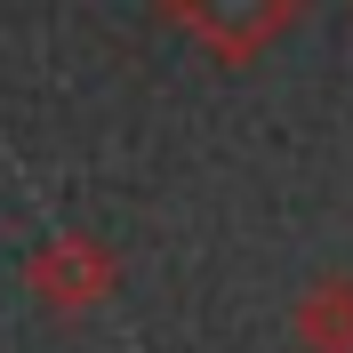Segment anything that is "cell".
I'll list each match as a JSON object with an SVG mask.
<instances>
[{
  "instance_id": "cell-1",
  "label": "cell",
  "mask_w": 353,
  "mask_h": 353,
  "mask_svg": "<svg viewBox=\"0 0 353 353\" xmlns=\"http://www.w3.org/2000/svg\"><path fill=\"white\" fill-rule=\"evenodd\" d=\"M153 8H161V24H176V32L209 57V65L241 72V65H257L265 48H281L289 32L305 24L313 0H153Z\"/></svg>"
},
{
  "instance_id": "cell-2",
  "label": "cell",
  "mask_w": 353,
  "mask_h": 353,
  "mask_svg": "<svg viewBox=\"0 0 353 353\" xmlns=\"http://www.w3.org/2000/svg\"><path fill=\"white\" fill-rule=\"evenodd\" d=\"M24 289L57 321H88V313H105L121 297V257L97 233H57V241H41L24 257Z\"/></svg>"
},
{
  "instance_id": "cell-3",
  "label": "cell",
  "mask_w": 353,
  "mask_h": 353,
  "mask_svg": "<svg viewBox=\"0 0 353 353\" xmlns=\"http://www.w3.org/2000/svg\"><path fill=\"white\" fill-rule=\"evenodd\" d=\"M297 353H353V273H313L289 305Z\"/></svg>"
}]
</instances>
